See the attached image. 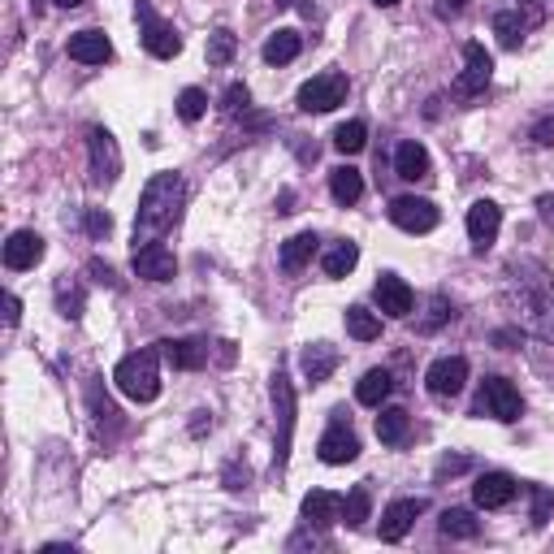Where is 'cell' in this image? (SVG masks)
Here are the masks:
<instances>
[{"instance_id":"obj_1","label":"cell","mask_w":554,"mask_h":554,"mask_svg":"<svg viewBox=\"0 0 554 554\" xmlns=\"http://www.w3.org/2000/svg\"><path fill=\"white\" fill-rule=\"evenodd\" d=\"M507 303L516 308V321L529 334L554 342V277L537 260H511L507 265Z\"/></svg>"},{"instance_id":"obj_2","label":"cell","mask_w":554,"mask_h":554,"mask_svg":"<svg viewBox=\"0 0 554 554\" xmlns=\"http://www.w3.org/2000/svg\"><path fill=\"white\" fill-rule=\"evenodd\" d=\"M182 204H187V182H182V174H174V169H165V174H152V182L139 195L135 247L161 239V234L182 217Z\"/></svg>"},{"instance_id":"obj_3","label":"cell","mask_w":554,"mask_h":554,"mask_svg":"<svg viewBox=\"0 0 554 554\" xmlns=\"http://www.w3.org/2000/svg\"><path fill=\"white\" fill-rule=\"evenodd\" d=\"M113 381L126 399L135 403H152L161 394V347H143V351H130L122 364L113 368Z\"/></svg>"},{"instance_id":"obj_4","label":"cell","mask_w":554,"mask_h":554,"mask_svg":"<svg viewBox=\"0 0 554 554\" xmlns=\"http://www.w3.org/2000/svg\"><path fill=\"white\" fill-rule=\"evenodd\" d=\"M342 100H347V74H338V70H325L299 87L303 113H329V109H338Z\"/></svg>"},{"instance_id":"obj_5","label":"cell","mask_w":554,"mask_h":554,"mask_svg":"<svg viewBox=\"0 0 554 554\" xmlns=\"http://www.w3.org/2000/svg\"><path fill=\"white\" fill-rule=\"evenodd\" d=\"M135 18L143 26V48H148L152 57H161V61H174L182 52V39L174 35V26H169L161 13L148 5V0H139V5H135Z\"/></svg>"},{"instance_id":"obj_6","label":"cell","mask_w":554,"mask_h":554,"mask_svg":"<svg viewBox=\"0 0 554 554\" xmlns=\"http://www.w3.org/2000/svg\"><path fill=\"white\" fill-rule=\"evenodd\" d=\"M477 412H485V416H494V420H503V425H511V420H520V412H524L520 390L511 386L507 377H485L481 399H477Z\"/></svg>"},{"instance_id":"obj_7","label":"cell","mask_w":554,"mask_h":554,"mask_svg":"<svg viewBox=\"0 0 554 554\" xmlns=\"http://www.w3.org/2000/svg\"><path fill=\"white\" fill-rule=\"evenodd\" d=\"M87 148H91V182H100V187L117 182V174H122V152H117V139L104 126H91L87 130Z\"/></svg>"},{"instance_id":"obj_8","label":"cell","mask_w":554,"mask_h":554,"mask_svg":"<svg viewBox=\"0 0 554 554\" xmlns=\"http://www.w3.org/2000/svg\"><path fill=\"white\" fill-rule=\"evenodd\" d=\"M273 412H277V464H286L295 438V386L286 373H273Z\"/></svg>"},{"instance_id":"obj_9","label":"cell","mask_w":554,"mask_h":554,"mask_svg":"<svg viewBox=\"0 0 554 554\" xmlns=\"http://www.w3.org/2000/svg\"><path fill=\"white\" fill-rule=\"evenodd\" d=\"M425 386H429L433 399H455V394H464V386H468V360H464V355L433 360L429 373H425Z\"/></svg>"},{"instance_id":"obj_10","label":"cell","mask_w":554,"mask_h":554,"mask_svg":"<svg viewBox=\"0 0 554 554\" xmlns=\"http://www.w3.org/2000/svg\"><path fill=\"white\" fill-rule=\"evenodd\" d=\"M390 221L407 234H429V230H438V204L420 200V195H399L390 204Z\"/></svg>"},{"instance_id":"obj_11","label":"cell","mask_w":554,"mask_h":554,"mask_svg":"<svg viewBox=\"0 0 554 554\" xmlns=\"http://www.w3.org/2000/svg\"><path fill=\"white\" fill-rule=\"evenodd\" d=\"M490 78H494V57L481 44H464V74L455 78V91L459 96H477V91L490 87Z\"/></svg>"},{"instance_id":"obj_12","label":"cell","mask_w":554,"mask_h":554,"mask_svg":"<svg viewBox=\"0 0 554 554\" xmlns=\"http://www.w3.org/2000/svg\"><path fill=\"white\" fill-rule=\"evenodd\" d=\"M316 451H321V459L329 468H338V464H351L355 455H360V438H355V433L342 425V412H334V425H329L325 433H321V446H316Z\"/></svg>"},{"instance_id":"obj_13","label":"cell","mask_w":554,"mask_h":554,"mask_svg":"<svg viewBox=\"0 0 554 554\" xmlns=\"http://www.w3.org/2000/svg\"><path fill=\"white\" fill-rule=\"evenodd\" d=\"M416 516H425V498H394L381 516V542H403Z\"/></svg>"},{"instance_id":"obj_14","label":"cell","mask_w":554,"mask_h":554,"mask_svg":"<svg viewBox=\"0 0 554 554\" xmlns=\"http://www.w3.org/2000/svg\"><path fill=\"white\" fill-rule=\"evenodd\" d=\"M135 273L143 282H169V277L178 273V260L165 243H143V247H135Z\"/></svg>"},{"instance_id":"obj_15","label":"cell","mask_w":554,"mask_h":554,"mask_svg":"<svg viewBox=\"0 0 554 554\" xmlns=\"http://www.w3.org/2000/svg\"><path fill=\"white\" fill-rule=\"evenodd\" d=\"M373 295H377V303H381V312L394 316V321H403V316L412 312V303H416L412 286H407L399 273H381L377 286H373Z\"/></svg>"},{"instance_id":"obj_16","label":"cell","mask_w":554,"mask_h":554,"mask_svg":"<svg viewBox=\"0 0 554 554\" xmlns=\"http://www.w3.org/2000/svg\"><path fill=\"white\" fill-rule=\"evenodd\" d=\"M498 230H503V208L494 200H477L468 208V239L477 243V252H485L498 239Z\"/></svg>"},{"instance_id":"obj_17","label":"cell","mask_w":554,"mask_h":554,"mask_svg":"<svg viewBox=\"0 0 554 554\" xmlns=\"http://www.w3.org/2000/svg\"><path fill=\"white\" fill-rule=\"evenodd\" d=\"M161 347V355L174 368H204L208 364V355H213V347H208V338H169V342H156Z\"/></svg>"},{"instance_id":"obj_18","label":"cell","mask_w":554,"mask_h":554,"mask_svg":"<svg viewBox=\"0 0 554 554\" xmlns=\"http://www.w3.org/2000/svg\"><path fill=\"white\" fill-rule=\"evenodd\" d=\"M472 498H477L481 511H498L507 507L511 498H516V477H507V472H485V477L472 485Z\"/></svg>"},{"instance_id":"obj_19","label":"cell","mask_w":554,"mask_h":554,"mask_svg":"<svg viewBox=\"0 0 554 554\" xmlns=\"http://www.w3.org/2000/svg\"><path fill=\"white\" fill-rule=\"evenodd\" d=\"M65 48H70V57H74V61H83V65H104V61L113 57L109 35L96 31V26H87V31H74Z\"/></svg>"},{"instance_id":"obj_20","label":"cell","mask_w":554,"mask_h":554,"mask_svg":"<svg viewBox=\"0 0 554 554\" xmlns=\"http://www.w3.org/2000/svg\"><path fill=\"white\" fill-rule=\"evenodd\" d=\"M39 260H44V239H39L35 230L9 234V243H5V265L9 269H35Z\"/></svg>"},{"instance_id":"obj_21","label":"cell","mask_w":554,"mask_h":554,"mask_svg":"<svg viewBox=\"0 0 554 554\" xmlns=\"http://www.w3.org/2000/svg\"><path fill=\"white\" fill-rule=\"evenodd\" d=\"M429 152H425V143H416V139H403L399 148H394V174L407 178V182H420V178H429Z\"/></svg>"},{"instance_id":"obj_22","label":"cell","mask_w":554,"mask_h":554,"mask_svg":"<svg viewBox=\"0 0 554 554\" xmlns=\"http://www.w3.org/2000/svg\"><path fill=\"white\" fill-rule=\"evenodd\" d=\"M299 368H303V377H308L312 386H321V381L334 377V368H338V351L329 347V342H312V347H303Z\"/></svg>"},{"instance_id":"obj_23","label":"cell","mask_w":554,"mask_h":554,"mask_svg":"<svg viewBox=\"0 0 554 554\" xmlns=\"http://www.w3.org/2000/svg\"><path fill=\"white\" fill-rule=\"evenodd\" d=\"M303 520H308V524H334V520H342V498L329 494V490H312L308 498H303Z\"/></svg>"},{"instance_id":"obj_24","label":"cell","mask_w":554,"mask_h":554,"mask_svg":"<svg viewBox=\"0 0 554 554\" xmlns=\"http://www.w3.org/2000/svg\"><path fill=\"white\" fill-rule=\"evenodd\" d=\"M394 390V377L386 373V368H368V373L360 377V386H355V399H360L364 407H381L390 399Z\"/></svg>"},{"instance_id":"obj_25","label":"cell","mask_w":554,"mask_h":554,"mask_svg":"<svg viewBox=\"0 0 554 554\" xmlns=\"http://www.w3.org/2000/svg\"><path fill=\"white\" fill-rule=\"evenodd\" d=\"M329 195H334L338 204H355L364 195V174H360V169H351V165L329 169Z\"/></svg>"},{"instance_id":"obj_26","label":"cell","mask_w":554,"mask_h":554,"mask_svg":"<svg viewBox=\"0 0 554 554\" xmlns=\"http://www.w3.org/2000/svg\"><path fill=\"white\" fill-rule=\"evenodd\" d=\"M407 433H412V416L403 412V407H381L377 416V438L386 446H403Z\"/></svg>"},{"instance_id":"obj_27","label":"cell","mask_w":554,"mask_h":554,"mask_svg":"<svg viewBox=\"0 0 554 554\" xmlns=\"http://www.w3.org/2000/svg\"><path fill=\"white\" fill-rule=\"evenodd\" d=\"M355 265H360V247H355L351 239H338V243L325 252V260H321L325 277H347Z\"/></svg>"},{"instance_id":"obj_28","label":"cell","mask_w":554,"mask_h":554,"mask_svg":"<svg viewBox=\"0 0 554 554\" xmlns=\"http://www.w3.org/2000/svg\"><path fill=\"white\" fill-rule=\"evenodd\" d=\"M312 256H316V234L312 230H303V234H295V239L282 243V269L286 273H299Z\"/></svg>"},{"instance_id":"obj_29","label":"cell","mask_w":554,"mask_h":554,"mask_svg":"<svg viewBox=\"0 0 554 554\" xmlns=\"http://www.w3.org/2000/svg\"><path fill=\"white\" fill-rule=\"evenodd\" d=\"M299 48H303V39H299V31H277V35H269V44H265V61L269 65H290L299 57Z\"/></svg>"},{"instance_id":"obj_30","label":"cell","mask_w":554,"mask_h":554,"mask_svg":"<svg viewBox=\"0 0 554 554\" xmlns=\"http://www.w3.org/2000/svg\"><path fill=\"white\" fill-rule=\"evenodd\" d=\"M481 533V524L472 511L464 507H451V511H442V537H455V542H472V537Z\"/></svg>"},{"instance_id":"obj_31","label":"cell","mask_w":554,"mask_h":554,"mask_svg":"<svg viewBox=\"0 0 554 554\" xmlns=\"http://www.w3.org/2000/svg\"><path fill=\"white\" fill-rule=\"evenodd\" d=\"M368 516H373V494H368V485H355V490L342 498V520H347L351 529H360Z\"/></svg>"},{"instance_id":"obj_32","label":"cell","mask_w":554,"mask_h":554,"mask_svg":"<svg viewBox=\"0 0 554 554\" xmlns=\"http://www.w3.org/2000/svg\"><path fill=\"white\" fill-rule=\"evenodd\" d=\"M524 26H529V22L520 18V9H503V13H494V35H498V44H503V48H520Z\"/></svg>"},{"instance_id":"obj_33","label":"cell","mask_w":554,"mask_h":554,"mask_svg":"<svg viewBox=\"0 0 554 554\" xmlns=\"http://www.w3.org/2000/svg\"><path fill=\"white\" fill-rule=\"evenodd\" d=\"M347 334L355 338V342H373V338H381V321L368 308H347Z\"/></svg>"},{"instance_id":"obj_34","label":"cell","mask_w":554,"mask_h":554,"mask_svg":"<svg viewBox=\"0 0 554 554\" xmlns=\"http://www.w3.org/2000/svg\"><path fill=\"white\" fill-rule=\"evenodd\" d=\"M57 308H61V316H70V321H78L83 316V308H87V290L78 286V282H57Z\"/></svg>"},{"instance_id":"obj_35","label":"cell","mask_w":554,"mask_h":554,"mask_svg":"<svg viewBox=\"0 0 554 554\" xmlns=\"http://www.w3.org/2000/svg\"><path fill=\"white\" fill-rule=\"evenodd\" d=\"M364 143H368V126H364V122H347V126L334 130V148L347 152V156L364 152Z\"/></svg>"},{"instance_id":"obj_36","label":"cell","mask_w":554,"mask_h":554,"mask_svg":"<svg viewBox=\"0 0 554 554\" xmlns=\"http://www.w3.org/2000/svg\"><path fill=\"white\" fill-rule=\"evenodd\" d=\"M204 113H208V96H204V91L200 87L182 91V96H178V117H182V122H200Z\"/></svg>"},{"instance_id":"obj_37","label":"cell","mask_w":554,"mask_h":554,"mask_svg":"<svg viewBox=\"0 0 554 554\" xmlns=\"http://www.w3.org/2000/svg\"><path fill=\"white\" fill-rule=\"evenodd\" d=\"M234 52H239V39H234L230 31H217L213 39H208V65H230Z\"/></svg>"},{"instance_id":"obj_38","label":"cell","mask_w":554,"mask_h":554,"mask_svg":"<svg viewBox=\"0 0 554 554\" xmlns=\"http://www.w3.org/2000/svg\"><path fill=\"white\" fill-rule=\"evenodd\" d=\"M451 299H442V295H433L429 299V316H425V321H420V329H425V334H433V329H442L446 321H451Z\"/></svg>"},{"instance_id":"obj_39","label":"cell","mask_w":554,"mask_h":554,"mask_svg":"<svg viewBox=\"0 0 554 554\" xmlns=\"http://www.w3.org/2000/svg\"><path fill=\"white\" fill-rule=\"evenodd\" d=\"M247 104H252V96H247L243 83H230L226 96H221V109H226V113H247Z\"/></svg>"},{"instance_id":"obj_40","label":"cell","mask_w":554,"mask_h":554,"mask_svg":"<svg viewBox=\"0 0 554 554\" xmlns=\"http://www.w3.org/2000/svg\"><path fill=\"white\" fill-rule=\"evenodd\" d=\"M83 221H87V230L96 234V239H104V234L113 230V217H109V213H100V208H87V217H83Z\"/></svg>"},{"instance_id":"obj_41","label":"cell","mask_w":554,"mask_h":554,"mask_svg":"<svg viewBox=\"0 0 554 554\" xmlns=\"http://www.w3.org/2000/svg\"><path fill=\"white\" fill-rule=\"evenodd\" d=\"M550 507H554V494H550V490H542V485H537V490H533V520H537V524H546Z\"/></svg>"},{"instance_id":"obj_42","label":"cell","mask_w":554,"mask_h":554,"mask_svg":"<svg viewBox=\"0 0 554 554\" xmlns=\"http://www.w3.org/2000/svg\"><path fill=\"white\" fill-rule=\"evenodd\" d=\"M87 394H91V412H96V420H117V407H113L109 399H100V390H96V386H91Z\"/></svg>"},{"instance_id":"obj_43","label":"cell","mask_w":554,"mask_h":554,"mask_svg":"<svg viewBox=\"0 0 554 554\" xmlns=\"http://www.w3.org/2000/svg\"><path fill=\"white\" fill-rule=\"evenodd\" d=\"M533 143H542V148H554V113L542 117V122L533 126Z\"/></svg>"},{"instance_id":"obj_44","label":"cell","mask_w":554,"mask_h":554,"mask_svg":"<svg viewBox=\"0 0 554 554\" xmlns=\"http://www.w3.org/2000/svg\"><path fill=\"white\" fill-rule=\"evenodd\" d=\"M520 5H524V22H542L546 18V0H520Z\"/></svg>"},{"instance_id":"obj_45","label":"cell","mask_w":554,"mask_h":554,"mask_svg":"<svg viewBox=\"0 0 554 554\" xmlns=\"http://www.w3.org/2000/svg\"><path fill=\"white\" fill-rule=\"evenodd\" d=\"M18 316H22L18 295H5V325H18Z\"/></svg>"},{"instance_id":"obj_46","label":"cell","mask_w":554,"mask_h":554,"mask_svg":"<svg viewBox=\"0 0 554 554\" xmlns=\"http://www.w3.org/2000/svg\"><path fill=\"white\" fill-rule=\"evenodd\" d=\"M91 273H96L100 277V282H109V286H117V277H113V269L109 265H104V260H91V265H87Z\"/></svg>"},{"instance_id":"obj_47","label":"cell","mask_w":554,"mask_h":554,"mask_svg":"<svg viewBox=\"0 0 554 554\" xmlns=\"http://www.w3.org/2000/svg\"><path fill=\"white\" fill-rule=\"evenodd\" d=\"M468 468V459L459 455V459H442V468H438V477H446V472H464Z\"/></svg>"},{"instance_id":"obj_48","label":"cell","mask_w":554,"mask_h":554,"mask_svg":"<svg viewBox=\"0 0 554 554\" xmlns=\"http://www.w3.org/2000/svg\"><path fill=\"white\" fill-rule=\"evenodd\" d=\"M537 208H542L546 221H554V195H542V200H537Z\"/></svg>"},{"instance_id":"obj_49","label":"cell","mask_w":554,"mask_h":554,"mask_svg":"<svg viewBox=\"0 0 554 554\" xmlns=\"http://www.w3.org/2000/svg\"><path fill=\"white\" fill-rule=\"evenodd\" d=\"M52 5H61V9H78L83 0H52Z\"/></svg>"},{"instance_id":"obj_50","label":"cell","mask_w":554,"mask_h":554,"mask_svg":"<svg viewBox=\"0 0 554 554\" xmlns=\"http://www.w3.org/2000/svg\"><path fill=\"white\" fill-rule=\"evenodd\" d=\"M468 5V0H446V9H464Z\"/></svg>"},{"instance_id":"obj_51","label":"cell","mask_w":554,"mask_h":554,"mask_svg":"<svg viewBox=\"0 0 554 554\" xmlns=\"http://www.w3.org/2000/svg\"><path fill=\"white\" fill-rule=\"evenodd\" d=\"M373 5H381V9H390V5H399V0H373Z\"/></svg>"}]
</instances>
